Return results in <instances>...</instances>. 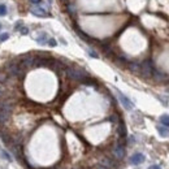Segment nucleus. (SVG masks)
<instances>
[{
    "instance_id": "f03ea898",
    "label": "nucleus",
    "mask_w": 169,
    "mask_h": 169,
    "mask_svg": "<svg viewBox=\"0 0 169 169\" xmlns=\"http://www.w3.org/2000/svg\"><path fill=\"white\" fill-rule=\"evenodd\" d=\"M65 73L68 76V78H70L72 81L83 82L86 78H89V74L83 69H81V68H66Z\"/></svg>"
},
{
    "instance_id": "f3484780",
    "label": "nucleus",
    "mask_w": 169,
    "mask_h": 169,
    "mask_svg": "<svg viewBox=\"0 0 169 169\" xmlns=\"http://www.w3.org/2000/svg\"><path fill=\"white\" fill-rule=\"evenodd\" d=\"M157 132L160 133L161 137H169V130L165 129L164 126H157Z\"/></svg>"
},
{
    "instance_id": "bb28decb",
    "label": "nucleus",
    "mask_w": 169,
    "mask_h": 169,
    "mask_svg": "<svg viewBox=\"0 0 169 169\" xmlns=\"http://www.w3.org/2000/svg\"><path fill=\"white\" fill-rule=\"evenodd\" d=\"M30 2H31L33 4H35V5H37V4H39V3L42 2V0H30Z\"/></svg>"
},
{
    "instance_id": "5701e85b",
    "label": "nucleus",
    "mask_w": 169,
    "mask_h": 169,
    "mask_svg": "<svg viewBox=\"0 0 169 169\" xmlns=\"http://www.w3.org/2000/svg\"><path fill=\"white\" fill-rule=\"evenodd\" d=\"M20 33L22 34V35H27V34H29V29H27L26 26H22V27L20 29Z\"/></svg>"
},
{
    "instance_id": "c85d7f7f",
    "label": "nucleus",
    "mask_w": 169,
    "mask_h": 169,
    "mask_svg": "<svg viewBox=\"0 0 169 169\" xmlns=\"http://www.w3.org/2000/svg\"><path fill=\"white\" fill-rule=\"evenodd\" d=\"M96 169H107V168L103 167V165H98V168H96Z\"/></svg>"
},
{
    "instance_id": "2f4dec72",
    "label": "nucleus",
    "mask_w": 169,
    "mask_h": 169,
    "mask_svg": "<svg viewBox=\"0 0 169 169\" xmlns=\"http://www.w3.org/2000/svg\"><path fill=\"white\" fill-rule=\"evenodd\" d=\"M76 169H79V168H76Z\"/></svg>"
},
{
    "instance_id": "f257e3e1",
    "label": "nucleus",
    "mask_w": 169,
    "mask_h": 169,
    "mask_svg": "<svg viewBox=\"0 0 169 169\" xmlns=\"http://www.w3.org/2000/svg\"><path fill=\"white\" fill-rule=\"evenodd\" d=\"M4 70L7 72L8 76L13 77V78H20L22 79L23 77H25V69L20 65V61H18V59H12L9 60L5 66H4Z\"/></svg>"
},
{
    "instance_id": "aec40b11",
    "label": "nucleus",
    "mask_w": 169,
    "mask_h": 169,
    "mask_svg": "<svg viewBox=\"0 0 169 169\" xmlns=\"http://www.w3.org/2000/svg\"><path fill=\"white\" fill-rule=\"evenodd\" d=\"M5 14H7V7L4 4H2L0 5V16H5Z\"/></svg>"
},
{
    "instance_id": "ddd939ff",
    "label": "nucleus",
    "mask_w": 169,
    "mask_h": 169,
    "mask_svg": "<svg viewBox=\"0 0 169 169\" xmlns=\"http://www.w3.org/2000/svg\"><path fill=\"white\" fill-rule=\"evenodd\" d=\"M129 69L132 70L133 73H139L141 64H139V62H135V61H132V62H129Z\"/></svg>"
},
{
    "instance_id": "0eeeda50",
    "label": "nucleus",
    "mask_w": 169,
    "mask_h": 169,
    "mask_svg": "<svg viewBox=\"0 0 169 169\" xmlns=\"http://www.w3.org/2000/svg\"><path fill=\"white\" fill-rule=\"evenodd\" d=\"M144 161V155L143 153H134V155L130 157V163L133 164V165H138V164H142Z\"/></svg>"
},
{
    "instance_id": "7c9ffc66",
    "label": "nucleus",
    "mask_w": 169,
    "mask_h": 169,
    "mask_svg": "<svg viewBox=\"0 0 169 169\" xmlns=\"http://www.w3.org/2000/svg\"><path fill=\"white\" fill-rule=\"evenodd\" d=\"M0 29H2V25H0Z\"/></svg>"
},
{
    "instance_id": "2eb2a0df",
    "label": "nucleus",
    "mask_w": 169,
    "mask_h": 169,
    "mask_svg": "<svg viewBox=\"0 0 169 169\" xmlns=\"http://www.w3.org/2000/svg\"><path fill=\"white\" fill-rule=\"evenodd\" d=\"M7 94H8L7 87H5V86H4L3 83H0V100L5 99V98H7Z\"/></svg>"
},
{
    "instance_id": "b1692460",
    "label": "nucleus",
    "mask_w": 169,
    "mask_h": 169,
    "mask_svg": "<svg viewBox=\"0 0 169 169\" xmlns=\"http://www.w3.org/2000/svg\"><path fill=\"white\" fill-rule=\"evenodd\" d=\"M109 121H112V122H118V117L116 114H113V116H111L109 117Z\"/></svg>"
},
{
    "instance_id": "1a4fd4ad",
    "label": "nucleus",
    "mask_w": 169,
    "mask_h": 169,
    "mask_svg": "<svg viewBox=\"0 0 169 169\" xmlns=\"http://www.w3.org/2000/svg\"><path fill=\"white\" fill-rule=\"evenodd\" d=\"M11 112H7V111L0 109V125H5L9 120H11Z\"/></svg>"
},
{
    "instance_id": "4468645a",
    "label": "nucleus",
    "mask_w": 169,
    "mask_h": 169,
    "mask_svg": "<svg viewBox=\"0 0 169 169\" xmlns=\"http://www.w3.org/2000/svg\"><path fill=\"white\" fill-rule=\"evenodd\" d=\"M117 133H118V135H120V138H125V137H126V128H125L124 122H120V124H118Z\"/></svg>"
},
{
    "instance_id": "6ab92c4d",
    "label": "nucleus",
    "mask_w": 169,
    "mask_h": 169,
    "mask_svg": "<svg viewBox=\"0 0 169 169\" xmlns=\"http://www.w3.org/2000/svg\"><path fill=\"white\" fill-rule=\"evenodd\" d=\"M8 39H9V34H7V33L0 34V43H2V42H5V40H8Z\"/></svg>"
},
{
    "instance_id": "c756f323",
    "label": "nucleus",
    "mask_w": 169,
    "mask_h": 169,
    "mask_svg": "<svg viewBox=\"0 0 169 169\" xmlns=\"http://www.w3.org/2000/svg\"><path fill=\"white\" fill-rule=\"evenodd\" d=\"M62 2H64V3H68V0H62Z\"/></svg>"
},
{
    "instance_id": "7ed1b4c3",
    "label": "nucleus",
    "mask_w": 169,
    "mask_h": 169,
    "mask_svg": "<svg viewBox=\"0 0 169 169\" xmlns=\"http://www.w3.org/2000/svg\"><path fill=\"white\" fill-rule=\"evenodd\" d=\"M153 62L151 59H147L141 62V69H139V73L143 78H150V77H152V73H153Z\"/></svg>"
},
{
    "instance_id": "6e6552de",
    "label": "nucleus",
    "mask_w": 169,
    "mask_h": 169,
    "mask_svg": "<svg viewBox=\"0 0 169 169\" xmlns=\"http://www.w3.org/2000/svg\"><path fill=\"white\" fill-rule=\"evenodd\" d=\"M30 12L34 14V16H37V17H47L48 16V13L43 8H40V7H33L30 9Z\"/></svg>"
},
{
    "instance_id": "cd10ccee",
    "label": "nucleus",
    "mask_w": 169,
    "mask_h": 169,
    "mask_svg": "<svg viewBox=\"0 0 169 169\" xmlns=\"http://www.w3.org/2000/svg\"><path fill=\"white\" fill-rule=\"evenodd\" d=\"M148 169H161V168L159 167V165H151V167H150Z\"/></svg>"
},
{
    "instance_id": "393cba45",
    "label": "nucleus",
    "mask_w": 169,
    "mask_h": 169,
    "mask_svg": "<svg viewBox=\"0 0 169 169\" xmlns=\"http://www.w3.org/2000/svg\"><path fill=\"white\" fill-rule=\"evenodd\" d=\"M89 55H90L91 57H95V59H96V57H99V55L96 54V52H94V51H91V50H89Z\"/></svg>"
},
{
    "instance_id": "9d476101",
    "label": "nucleus",
    "mask_w": 169,
    "mask_h": 169,
    "mask_svg": "<svg viewBox=\"0 0 169 169\" xmlns=\"http://www.w3.org/2000/svg\"><path fill=\"white\" fill-rule=\"evenodd\" d=\"M152 77H153V78H155V81H157V82H163V81L167 79V74L163 73V72H160V70H157V69H153Z\"/></svg>"
},
{
    "instance_id": "412c9836",
    "label": "nucleus",
    "mask_w": 169,
    "mask_h": 169,
    "mask_svg": "<svg viewBox=\"0 0 169 169\" xmlns=\"http://www.w3.org/2000/svg\"><path fill=\"white\" fill-rule=\"evenodd\" d=\"M22 26H23V25H22V21H17L16 25H14V30H16V31H20V29H21Z\"/></svg>"
},
{
    "instance_id": "dca6fc26",
    "label": "nucleus",
    "mask_w": 169,
    "mask_h": 169,
    "mask_svg": "<svg viewBox=\"0 0 169 169\" xmlns=\"http://www.w3.org/2000/svg\"><path fill=\"white\" fill-rule=\"evenodd\" d=\"M8 74H7V72L5 70H0V83H7V81H8Z\"/></svg>"
},
{
    "instance_id": "a211bd4d",
    "label": "nucleus",
    "mask_w": 169,
    "mask_h": 169,
    "mask_svg": "<svg viewBox=\"0 0 169 169\" xmlns=\"http://www.w3.org/2000/svg\"><path fill=\"white\" fill-rule=\"evenodd\" d=\"M160 122H161L165 128H169V116H168V114H163L161 117H160Z\"/></svg>"
},
{
    "instance_id": "423d86ee",
    "label": "nucleus",
    "mask_w": 169,
    "mask_h": 169,
    "mask_svg": "<svg viewBox=\"0 0 169 169\" xmlns=\"http://www.w3.org/2000/svg\"><path fill=\"white\" fill-rule=\"evenodd\" d=\"M112 152H113V156L116 159L121 160V159H124V156H125V147L122 146V144H120V143H116Z\"/></svg>"
},
{
    "instance_id": "9b49d317",
    "label": "nucleus",
    "mask_w": 169,
    "mask_h": 169,
    "mask_svg": "<svg viewBox=\"0 0 169 169\" xmlns=\"http://www.w3.org/2000/svg\"><path fill=\"white\" fill-rule=\"evenodd\" d=\"M48 35L46 33H40L39 35H38L37 38H35V40H37V43L38 44H40V46H44V44H47V42H48Z\"/></svg>"
},
{
    "instance_id": "39448f33",
    "label": "nucleus",
    "mask_w": 169,
    "mask_h": 169,
    "mask_svg": "<svg viewBox=\"0 0 169 169\" xmlns=\"http://www.w3.org/2000/svg\"><path fill=\"white\" fill-rule=\"evenodd\" d=\"M116 93H117V96H118V99L120 101H121V104L124 105V108L125 109H128V111H132L134 108V104L130 101V99L128 98V96H125L121 91H118V90H116Z\"/></svg>"
},
{
    "instance_id": "a878e982",
    "label": "nucleus",
    "mask_w": 169,
    "mask_h": 169,
    "mask_svg": "<svg viewBox=\"0 0 169 169\" xmlns=\"http://www.w3.org/2000/svg\"><path fill=\"white\" fill-rule=\"evenodd\" d=\"M3 156H4V157H5V159H7V160H9V161H11V156H9V155H8V153H7L5 151H3Z\"/></svg>"
},
{
    "instance_id": "f8f14e48",
    "label": "nucleus",
    "mask_w": 169,
    "mask_h": 169,
    "mask_svg": "<svg viewBox=\"0 0 169 169\" xmlns=\"http://www.w3.org/2000/svg\"><path fill=\"white\" fill-rule=\"evenodd\" d=\"M0 138H2V141L4 142V144H7V146H12V141H13V138H12L8 133L0 132Z\"/></svg>"
},
{
    "instance_id": "4be33fe9",
    "label": "nucleus",
    "mask_w": 169,
    "mask_h": 169,
    "mask_svg": "<svg viewBox=\"0 0 169 169\" xmlns=\"http://www.w3.org/2000/svg\"><path fill=\"white\" fill-rule=\"evenodd\" d=\"M47 44L48 46H51V47H55L57 43H56V40L54 39V38H50V39H48V42H47Z\"/></svg>"
},
{
    "instance_id": "20e7f679",
    "label": "nucleus",
    "mask_w": 169,
    "mask_h": 169,
    "mask_svg": "<svg viewBox=\"0 0 169 169\" xmlns=\"http://www.w3.org/2000/svg\"><path fill=\"white\" fill-rule=\"evenodd\" d=\"M18 61H20V65H21L25 70L35 68V56H34L33 54L21 55L20 57H18Z\"/></svg>"
}]
</instances>
